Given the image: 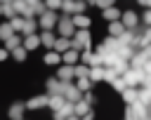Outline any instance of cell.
I'll return each instance as SVG.
<instances>
[{"label":"cell","mask_w":151,"mask_h":120,"mask_svg":"<svg viewBox=\"0 0 151 120\" xmlns=\"http://www.w3.org/2000/svg\"><path fill=\"white\" fill-rule=\"evenodd\" d=\"M144 71H134V68H130L125 75H123V82H125V87H132V89H137V85H142L144 82Z\"/></svg>","instance_id":"obj_1"},{"label":"cell","mask_w":151,"mask_h":120,"mask_svg":"<svg viewBox=\"0 0 151 120\" xmlns=\"http://www.w3.org/2000/svg\"><path fill=\"white\" fill-rule=\"evenodd\" d=\"M120 24L125 26V31H134L137 28V24H139V16L134 14V12H123V16H120Z\"/></svg>","instance_id":"obj_2"},{"label":"cell","mask_w":151,"mask_h":120,"mask_svg":"<svg viewBox=\"0 0 151 120\" xmlns=\"http://www.w3.org/2000/svg\"><path fill=\"white\" fill-rule=\"evenodd\" d=\"M149 45H151V28H144V33H137V35H134L132 47H142V49H146Z\"/></svg>","instance_id":"obj_3"},{"label":"cell","mask_w":151,"mask_h":120,"mask_svg":"<svg viewBox=\"0 0 151 120\" xmlns=\"http://www.w3.org/2000/svg\"><path fill=\"white\" fill-rule=\"evenodd\" d=\"M71 21H73V26H76L78 31H87V28H90V16H85V14L71 16Z\"/></svg>","instance_id":"obj_4"},{"label":"cell","mask_w":151,"mask_h":120,"mask_svg":"<svg viewBox=\"0 0 151 120\" xmlns=\"http://www.w3.org/2000/svg\"><path fill=\"white\" fill-rule=\"evenodd\" d=\"M101 16H104L109 24H113V21H120L123 12H120V9H116V7H109V9H104V12H101Z\"/></svg>","instance_id":"obj_5"},{"label":"cell","mask_w":151,"mask_h":120,"mask_svg":"<svg viewBox=\"0 0 151 120\" xmlns=\"http://www.w3.org/2000/svg\"><path fill=\"white\" fill-rule=\"evenodd\" d=\"M123 33H125V26H123L120 21H113V24H109V38H116V40H118Z\"/></svg>","instance_id":"obj_6"},{"label":"cell","mask_w":151,"mask_h":120,"mask_svg":"<svg viewBox=\"0 0 151 120\" xmlns=\"http://www.w3.org/2000/svg\"><path fill=\"white\" fill-rule=\"evenodd\" d=\"M71 78H73V66H61L57 71V80L59 82H68Z\"/></svg>","instance_id":"obj_7"},{"label":"cell","mask_w":151,"mask_h":120,"mask_svg":"<svg viewBox=\"0 0 151 120\" xmlns=\"http://www.w3.org/2000/svg\"><path fill=\"white\" fill-rule=\"evenodd\" d=\"M78 59H80V52H76V49H68V52H64V54H61V61H64L66 66H73Z\"/></svg>","instance_id":"obj_8"},{"label":"cell","mask_w":151,"mask_h":120,"mask_svg":"<svg viewBox=\"0 0 151 120\" xmlns=\"http://www.w3.org/2000/svg\"><path fill=\"white\" fill-rule=\"evenodd\" d=\"M137 99H139V89H132V87H127V89L123 92V101H125L127 106H132Z\"/></svg>","instance_id":"obj_9"},{"label":"cell","mask_w":151,"mask_h":120,"mask_svg":"<svg viewBox=\"0 0 151 120\" xmlns=\"http://www.w3.org/2000/svg\"><path fill=\"white\" fill-rule=\"evenodd\" d=\"M59 19H57V14H52V12H45L42 16H40V24L45 26V28H50V26H54Z\"/></svg>","instance_id":"obj_10"},{"label":"cell","mask_w":151,"mask_h":120,"mask_svg":"<svg viewBox=\"0 0 151 120\" xmlns=\"http://www.w3.org/2000/svg\"><path fill=\"white\" fill-rule=\"evenodd\" d=\"M99 80H104V66L90 68V82H99Z\"/></svg>","instance_id":"obj_11"},{"label":"cell","mask_w":151,"mask_h":120,"mask_svg":"<svg viewBox=\"0 0 151 120\" xmlns=\"http://www.w3.org/2000/svg\"><path fill=\"white\" fill-rule=\"evenodd\" d=\"M73 78H90V66H85V64H80V66H76L73 68Z\"/></svg>","instance_id":"obj_12"},{"label":"cell","mask_w":151,"mask_h":120,"mask_svg":"<svg viewBox=\"0 0 151 120\" xmlns=\"http://www.w3.org/2000/svg\"><path fill=\"white\" fill-rule=\"evenodd\" d=\"M61 61V54H57V52H47L45 54V64H59Z\"/></svg>","instance_id":"obj_13"},{"label":"cell","mask_w":151,"mask_h":120,"mask_svg":"<svg viewBox=\"0 0 151 120\" xmlns=\"http://www.w3.org/2000/svg\"><path fill=\"white\" fill-rule=\"evenodd\" d=\"M40 40H42V42H45V45H54V35H52V33H50V31H45V33H42V38H40Z\"/></svg>","instance_id":"obj_14"},{"label":"cell","mask_w":151,"mask_h":120,"mask_svg":"<svg viewBox=\"0 0 151 120\" xmlns=\"http://www.w3.org/2000/svg\"><path fill=\"white\" fill-rule=\"evenodd\" d=\"M111 85H113V87H116L118 92H125V89H127V87H125V82H123V78H116V80H113Z\"/></svg>","instance_id":"obj_15"},{"label":"cell","mask_w":151,"mask_h":120,"mask_svg":"<svg viewBox=\"0 0 151 120\" xmlns=\"http://www.w3.org/2000/svg\"><path fill=\"white\" fill-rule=\"evenodd\" d=\"M14 59L24 61V59H26V49H24V47H17V49H14Z\"/></svg>","instance_id":"obj_16"},{"label":"cell","mask_w":151,"mask_h":120,"mask_svg":"<svg viewBox=\"0 0 151 120\" xmlns=\"http://www.w3.org/2000/svg\"><path fill=\"white\" fill-rule=\"evenodd\" d=\"M142 71H144V75H146V78H151V61H146Z\"/></svg>","instance_id":"obj_17"},{"label":"cell","mask_w":151,"mask_h":120,"mask_svg":"<svg viewBox=\"0 0 151 120\" xmlns=\"http://www.w3.org/2000/svg\"><path fill=\"white\" fill-rule=\"evenodd\" d=\"M142 52H144V54H146V59H149V61H151V45H149V47H146V49H142Z\"/></svg>","instance_id":"obj_18"},{"label":"cell","mask_w":151,"mask_h":120,"mask_svg":"<svg viewBox=\"0 0 151 120\" xmlns=\"http://www.w3.org/2000/svg\"><path fill=\"white\" fill-rule=\"evenodd\" d=\"M0 59H7V52L5 49H0Z\"/></svg>","instance_id":"obj_19"}]
</instances>
